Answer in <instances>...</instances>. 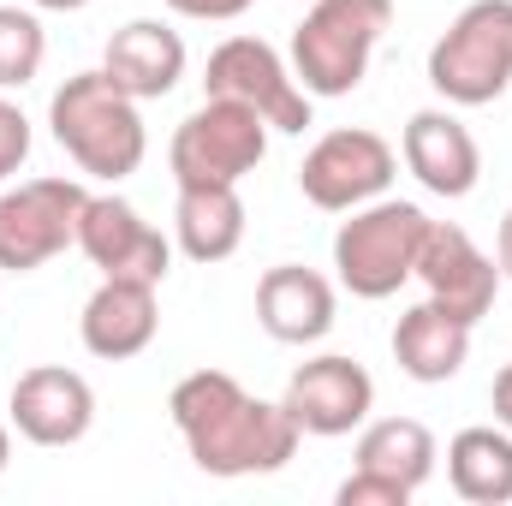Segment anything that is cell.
Masks as SVG:
<instances>
[{
    "label": "cell",
    "mask_w": 512,
    "mask_h": 506,
    "mask_svg": "<svg viewBox=\"0 0 512 506\" xmlns=\"http://www.w3.org/2000/svg\"><path fill=\"white\" fill-rule=\"evenodd\" d=\"M167 411H173V429H179L191 465L203 477H221V483L280 471L304 441V429L292 423L286 405H268V399L245 393L227 370L185 376L167 393Z\"/></svg>",
    "instance_id": "obj_1"
},
{
    "label": "cell",
    "mask_w": 512,
    "mask_h": 506,
    "mask_svg": "<svg viewBox=\"0 0 512 506\" xmlns=\"http://www.w3.org/2000/svg\"><path fill=\"white\" fill-rule=\"evenodd\" d=\"M48 126H54V143L72 155L78 173L108 179V185L131 179L143 167V155H149L143 114H137V102H131L108 72L66 78L54 90V102H48Z\"/></svg>",
    "instance_id": "obj_2"
},
{
    "label": "cell",
    "mask_w": 512,
    "mask_h": 506,
    "mask_svg": "<svg viewBox=\"0 0 512 506\" xmlns=\"http://www.w3.org/2000/svg\"><path fill=\"white\" fill-rule=\"evenodd\" d=\"M393 24V0H310L292 30V78L304 96H352L370 72V54Z\"/></svg>",
    "instance_id": "obj_3"
},
{
    "label": "cell",
    "mask_w": 512,
    "mask_h": 506,
    "mask_svg": "<svg viewBox=\"0 0 512 506\" xmlns=\"http://www.w3.org/2000/svg\"><path fill=\"white\" fill-rule=\"evenodd\" d=\"M429 84L453 108H489L512 84V0H471L429 48Z\"/></svg>",
    "instance_id": "obj_4"
},
{
    "label": "cell",
    "mask_w": 512,
    "mask_h": 506,
    "mask_svg": "<svg viewBox=\"0 0 512 506\" xmlns=\"http://www.w3.org/2000/svg\"><path fill=\"white\" fill-rule=\"evenodd\" d=\"M423 233H429V215L417 203H399V197H376L364 209H352V221H340L334 233V268H340V286L352 298H393L411 274H417V251H423Z\"/></svg>",
    "instance_id": "obj_5"
},
{
    "label": "cell",
    "mask_w": 512,
    "mask_h": 506,
    "mask_svg": "<svg viewBox=\"0 0 512 506\" xmlns=\"http://www.w3.org/2000/svg\"><path fill=\"white\" fill-rule=\"evenodd\" d=\"M262 155H268V120L221 96H203V108L179 120L167 143L179 185H239L245 173L262 167Z\"/></svg>",
    "instance_id": "obj_6"
},
{
    "label": "cell",
    "mask_w": 512,
    "mask_h": 506,
    "mask_svg": "<svg viewBox=\"0 0 512 506\" xmlns=\"http://www.w3.org/2000/svg\"><path fill=\"white\" fill-rule=\"evenodd\" d=\"M203 96H221V102L251 108V114L268 120V131H304L310 126V96H304V84L292 78V66H286L262 36H227V42L209 54Z\"/></svg>",
    "instance_id": "obj_7"
},
{
    "label": "cell",
    "mask_w": 512,
    "mask_h": 506,
    "mask_svg": "<svg viewBox=\"0 0 512 506\" xmlns=\"http://www.w3.org/2000/svg\"><path fill=\"white\" fill-rule=\"evenodd\" d=\"M393 173H399V155H393L387 137L364 126H340L310 143V155L298 167V191L328 215H352V209L387 197Z\"/></svg>",
    "instance_id": "obj_8"
},
{
    "label": "cell",
    "mask_w": 512,
    "mask_h": 506,
    "mask_svg": "<svg viewBox=\"0 0 512 506\" xmlns=\"http://www.w3.org/2000/svg\"><path fill=\"white\" fill-rule=\"evenodd\" d=\"M90 191L78 179H30L0 191V268L6 274H30L42 262L78 245V215H84Z\"/></svg>",
    "instance_id": "obj_9"
},
{
    "label": "cell",
    "mask_w": 512,
    "mask_h": 506,
    "mask_svg": "<svg viewBox=\"0 0 512 506\" xmlns=\"http://www.w3.org/2000/svg\"><path fill=\"white\" fill-rule=\"evenodd\" d=\"M292 423L316 441H340L352 429L370 423V405H376V381L358 358H340V352H322L310 364H298L286 381V399Z\"/></svg>",
    "instance_id": "obj_10"
},
{
    "label": "cell",
    "mask_w": 512,
    "mask_h": 506,
    "mask_svg": "<svg viewBox=\"0 0 512 506\" xmlns=\"http://www.w3.org/2000/svg\"><path fill=\"white\" fill-rule=\"evenodd\" d=\"M417 280L429 292V304H441L447 316L459 322H483L495 310V292H501V262L489 251H477V239L465 227H447V221H429L423 233V251H417Z\"/></svg>",
    "instance_id": "obj_11"
},
{
    "label": "cell",
    "mask_w": 512,
    "mask_h": 506,
    "mask_svg": "<svg viewBox=\"0 0 512 506\" xmlns=\"http://www.w3.org/2000/svg\"><path fill=\"white\" fill-rule=\"evenodd\" d=\"M6 411L30 447H78L96 423V387L66 364H36L12 381Z\"/></svg>",
    "instance_id": "obj_12"
},
{
    "label": "cell",
    "mask_w": 512,
    "mask_h": 506,
    "mask_svg": "<svg viewBox=\"0 0 512 506\" xmlns=\"http://www.w3.org/2000/svg\"><path fill=\"white\" fill-rule=\"evenodd\" d=\"M78 251L102 268V280H167L173 245L131 209L126 197H90L78 215Z\"/></svg>",
    "instance_id": "obj_13"
},
{
    "label": "cell",
    "mask_w": 512,
    "mask_h": 506,
    "mask_svg": "<svg viewBox=\"0 0 512 506\" xmlns=\"http://www.w3.org/2000/svg\"><path fill=\"white\" fill-rule=\"evenodd\" d=\"M399 155H405V167L417 173V185H423L429 197H447V203L471 197L477 179H483V149H477V137L459 126L447 108L411 114V120H405V137H399Z\"/></svg>",
    "instance_id": "obj_14"
},
{
    "label": "cell",
    "mask_w": 512,
    "mask_h": 506,
    "mask_svg": "<svg viewBox=\"0 0 512 506\" xmlns=\"http://www.w3.org/2000/svg\"><path fill=\"white\" fill-rule=\"evenodd\" d=\"M334 304V280L304 262H280L256 280V322L280 346H316L334 328Z\"/></svg>",
    "instance_id": "obj_15"
},
{
    "label": "cell",
    "mask_w": 512,
    "mask_h": 506,
    "mask_svg": "<svg viewBox=\"0 0 512 506\" xmlns=\"http://www.w3.org/2000/svg\"><path fill=\"white\" fill-rule=\"evenodd\" d=\"M161 328V304H155V286L149 280H102L78 316V334H84V352L102 358V364H120L149 352Z\"/></svg>",
    "instance_id": "obj_16"
},
{
    "label": "cell",
    "mask_w": 512,
    "mask_h": 506,
    "mask_svg": "<svg viewBox=\"0 0 512 506\" xmlns=\"http://www.w3.org/2000/svg\"><path fill=\"white\" fill-rule=\"evenodd\" d=\"M102 72L126 90L131 102H161L185 78V36L161 18H131L108 36Z\"/></svg>",
    "instance_id": "obj_17"
},
{
    "label": "cell",
    "mask_w": 512,
    "mask_h": 506,
    "mask_svg": "<svg viewBox=\"0 0 512 506\" xmlns=\"http://www.w3.org/2000/svg\"><path fill=\"white\" fill-rule=\"evenodd\" d=\"M471 358V322L447 316L441 304H411L393 328V364L405 370L411 381L435 387V381H453Z\"/></svg>",
    "instance_id": "obj_18"
},
{
    "label": "cell",
    "mask_w": 512,
    "mask_h": 506,
    "mask_svg": "<svg viewBox=\"0 0 512 506\" xmlns=\"http://www.w3.org/2000/svg\"><path fill=\"white\" fill-rule=\"evenodd\" d=\"M173 239L191 262H227L245 245V197H239V185H179Z\"/></svg>",
    "instance_id": "obj_19"
},
{
    "label": "cell",
    "mask_w": 512,
    "mask_h": 506,
    "mask_svg": "<svg viewBox=\"0 0 512 506\" xmlns=\"http://www.w3.org/2000/svg\"><path fill=\"white\" fill-rule=\"evenodd\" d=\"M447 483L471 506H507L512 501V429H459L447 441Z\"/></svg>",
    "instance_id": "obj_20"
},
{
    "label": "cell",
    "mask_w": 512,
    "mask_h": 506,
    "mask_svg": "<svg viewBox=\"0 0 512 506\" xmlns=\"http://www.w3.org/2000/svg\"><path fill=\"white\" fill-rule=\"evenodd\" d=\"M435 459H441L435 453V435L417 417H382V423H364V435H358V471L393 477L411 495L435 477Z\"/></svg>",
    "instance_id": "obj_21"
},
{
    "label": "cell",
    "mask_w": 512,
    "mask_h": 506,
    "mask_svg": "<svg viewBox=\"0 0 512 506\" xmlns=\"http://www.w3.org/2000/svg\"><path fill=\"white\" fill-rule=\"evenodd\" d=\"M48 60V36L36 24V12L24 6H0V90H24Z\"/></svg>",
    "instance_id": "obj_22"
},
{
    "label": "cell",
    "mask_w": 512,
    "mask_h": 506,
    "mask_svg": "<svg viewBox=\"0 0 512 506\" xmlns=\"http://www.w3.org/2000/svg\"><path fill=\"white\" fill-rule=\"evenodd\" d=\"M334 501L340 506H411V489L393 483V477H376V471H352Z\"/></svg>",
    "instance_id": "obj_23"
},
{
    "label": "cell",
    "mask_w": 512,
    "mask_h": 506,
    "mask_svg": "<svg viewBox=\"0 0 512 506\" xmlns=\"http://www.w3.org/2000/svg\"><path fill=\"white\" fill-rule=\"evenodd\" d=\"M24 161H30V120L18 102L0 96V179H12Z\"/></svg>",
    "instance_id": "obj_24"
},
{
    "label": "cell",
    "mask_w": 512,
    "mask_h": 506,
    "mask_svg": "<svg viewBox=\"0 0 512 506\" xmlns=\"http://www.w3.org/2000/svg\"><path fill=\"white\" fill-rule=\"evenodd\" d=\"M179 18H197V24H227V18H245L256 0H167Z\"/></svg>",
    "instance_id": "obj_25"
},
{
    "label": "cell",
    "mask_w": 512,
    "mask_h": 506,
    "mask_svg": "<svg viewBox=\"0 0 512 506\" xmlns=\"http://www.w3.org/2000/svg\"><path fill=\"white\" fill-rule=\"evenodd\" d=\"M489 399H495V423H501V429H512V364L495 376V393H489Z\"/></svg>",
    "instance_id": "obj_26"
},
{
    "label": "cell",
    "mask_w": 512,
    "mask_h": 506,
    "mask_svg": "<svg viewBox=\"0 0 512 506\" xmlns=\"http://www.w3.org/2000/svg\"><path fill=\"white\" fill-rule=\"evenodd\" d=\"M495 262H501V280H512V209L501 221V245H495Z\"/></svg>",
    "instance_id": "obj_27"
},
{
    "label": "cell",
    "mask_w": 512,
    "mask_h": 506,
    "mask_svg": "<svg viewBox=\"0 0 512 506\" xmlns=\"http://www.w3.org/2000/svg\"><path fill=\"white\" fill-rule=\"evenodd\" d=\"M30 6H42V12H84L90 0H30Z\"/></svg>",
    "instance_id": "obj_28"
},
{
    "label": "cell",
    "mask_w": 512,
    "mask_h": 506,
    "mask_svg": "<svg viewBox=\"0 0 512 506\" xmlns=\"http://www.w3.org/2000/svg\"><path fill=\"white\" fill-rule=\"evenodd\" d=\"M6 459H12V429L0 423V471H6Z\"/></svg>",
    "instance_id": "obj_29"
}]
</instances>
